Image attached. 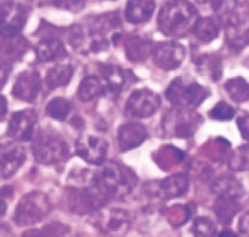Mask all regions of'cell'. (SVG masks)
I'll list each match as a JSON object with an SVG mask.
<instances>
[{
  "mask_svg": "<svg viewBox=\"0 0 249 237\" xmlns=\"http://www.w3.org/2000/svg\"><path fill=\"white\" fill-rule=\"evenodd\" d=\"M209 96V90L200 85L196 81H188L185 78L175 79L166 90L167 100L179 109L194 110Z\"/></svg>",
  "mask_w": 249,
  "mask_h": 237,
  "instance_id": "3957f363",
  "label": "cell"
},
{
  "mask_svg": "<svg viewBox=\"0 0 249 237\" xmlns=\"http://www.w3.org/2000/svg\"><path fill=\"white\" fill-rule=\"evenodd\" d=\"M107 92L106 84L103 79L96 78V76H87L81 81L79 88H78V97L82 102H89L102 94Z\"/></svg>",
  "mask_w": 249,
  "mask_h": 237,
  "instance_id": "44dd1931",
  "label": "cell"
},
{
  "mask_svg": "<svg viewBox=\"0 0 249 237\" xmlns=\"http://www.w3.org/2000/svg\"><path fill=\"white\" fill-rule=\"evenodd\" d=\"M26 161V149L17 145L8 144L0 146V173L3 178L12 176Z\"/></svg>",
  "mask_w": 249,
  "mask_h": 237,
  "instance_id": "9a60e30c",
  "label": "cell"
},
{
  "mask_svg": "<svg viewBox=\"0 0 249 237\" xmlns=\"http://www.w3.org/2000/svg\"><path fill=\"white\" fill-rule=\"evenodd\" d=\"M160 108V97L151 90L142 88L131 92L125 105V112L131 118H148Z\"/></svg>",
  "mask_w": 249,
  "mask_h": 237,
  "instance_id": "9c48e42d",
  "label": "cell"
},
{
  "mask_svg": "<svg viewBox=\"0 0 249 237\" xmlns=\"http://www.w3.org/2000/svg\"><path fill=\"white\" fill-rule=\"evenodd\" d=\"M152 43L143 37L139 36H133L130 39H127L125 43V51H127V57L133 61H142L148 57L149 53H152Z\"/></svg>",
  "mask_w": 249,
  "mask_h": 237,
  "instance_id": "484cf974",
  "label": "cell"
},
{
  "mask_svg": "<svg viewBox=\"0 0 249 237\" xmlns=\"http://www.w3.org/2000/svg\"><path fill=\"white\" fill-rule=\"evenodd\" d=\"M198 3L212 14L229 15L236 9L237 0H198Z\"/></svg>",
  "mask_w": 249,
  "mask_h": 237,
  "instance_id": "f1b7e54d",
  "label": "cell"
},
{
  "mask_svg": "<svg viewBox=\"0 0 249 237\" xmlns=\"http://www.w3.org/2000/svg\"><path fill=\"white\" fill-rule=\"evenodd\" d=\"M229 167L231 170H249V145L237 148L229 158Z\"/></svg>",
  "mask_w": 249,
  "mask_h": 237,
  "instance_id": "4dcf8cb0",
  "label": "cell"
},
{
  "mask_svg": "<svg viewBox=\"0 0 249 237\" xmlns=\"http://www.w3.org/2000/svg\"><path fill=\"white\" fill-rule=\"evenodd\" d=\"M71 112V103L63 97H55L47 105V113L57 121H64Z\"/></svg>",
  "mask_w": 249,
  "mask_h": 237,
  "instance_id": "f546056e",
  "label": "cell"
},
{
  "mask_svg": "<svg viewBox=\"0 0 249 237\" xmlns=\"http://www.w3.org/2000/svg\"><path fill=\"white\" fill-rule=\"evenodd\" d=\"M239 231L242 234L249 236V212L245 213V215L240 218V221H239Z\"/></svg>",
  "mask_w": 249,
  "mask_h": 237,
  "instance_id": "8d00e7d4",
  "label": "cell"
},
{
  "mask_svg": "<svg viewBox=\"0 0 249 237\" xmlns=\"http://www.w3.org/2000/svg\"><path fill=\"white\" fill-rule=\"evenodd\" d=\"M36 112L35 110H21L15 112L11 116L8 134L15 140H30L35 134V126H36Z\"/></svg>",
  "mask_w": 249,
  "mask_h": 237,
  "instance_id": "7c38bea8",
  "label": "cell"
},
{
  "mask_svg": "<svg viewBox=\"0 0 249 237\" xmlns=\"http://www.w3.org/2000/svg\"><path fill=\"white\" fill-rule=\"evenodd\" d=\"M40 90V78L37 72L35 70H26V72H21L15 81V85L12 88L14 97L22 102H35L37 94Z\"/></svg>",
  "mask_w": 249,
  "mask_h": 237,
  "instance_id": "4fadbf2b",
  "label": "cell"
},
{
  "mask_svg": "<svg viewBox=\"0 0 249 237\" xmlns=\"http://www.w3.org/2000/svg\"><path fill=\"white\" fill-rule=\"evenodd\" d=\"M154 11V0H130L125 8V18L131 24H142L152 17Z\"/></svg>",
  "mask_w": 249,
  "mask_h": 237,
  "instance_id": "ffe728a7",
  "label": "cell"
},
{
  "mask_svg": "<svg viewBox=\"0 0 249 237\" xmlns=\"http://www.w3.org/2000/svg\"><path fill=\"white\" fill-rule=\"evenodd\" d=\"M209 116L212 120H216V121H229L234 116V109L225 102H219L211 112H209Z\"/></svg>",
  "mask_w": 249,
  "mask_h": 237,
  "instance_id": "836d02e7",
  "label": "cell"
},
{
  "mask_svg": "<svg viewBox=\"0 0 249 237\" xmlns=\"http://www.w3.org/2000/svg\"><path fill=\"white\" fill-rule=\"evenodd\" d=\"M237 127L240 130L242 137L249 144V115H242L237 120Z\"/></svg>",
  "mask_w": 249,
  "mask_h": 237,
  "instance_id": "d590c367",
  "label": "cell"
},
{
  "mask_svg": "<svg viewBox=\"0 0 249 237\" xmlns=\"http://www.w3.org/2000/svg\"><path fill=\"white\" fill-rule=\"evenodd\" d=\"M5 212H6V203L2 199H0V217L5 215Z\"/></svg>",
  "mask_w": 249,
  "mask_h": 237,
  "instance_id": "ab89813d",
  "label": "cell"
},
{
  "mask_svg": "<svg viewBox=\"0 0 249 237\" xmlns=\"http://www.w3.org/2000/svg\"><path fill=\"white\" fill-rule=\"evenodd\" d=\"M76 154L88 164L102 165L107 154V142L99 136L84 134L76 140Z\"/></svg>",
  "mask_w": 249,
  "mask_h": 237,
  "instance_id": "30bf717a",
  "label": "cell"
},
{
  "mask_svg": "<svg viewBox=\"0 0 249 237\" xmlns=\"http://www.w3.org/2000/svg\"><path fill=\"white\" fill-rule=\"evenodd\" d=\"M188 178L185 175H173L160 183H157V194L161 199H175L180 197L187 193L188 189Z\"/></svg>",
  "mask_w": 249,
  "mask_h": 237,
  "instance_id": "d6986e66",
  "label": "cell"
},
{
  "mask_svg": "<svg viewBox=\"0 0 249 237\" xmlns=\"http://www.w3.org/2000/svg\"><path fill=\"white\" fill-rule=\"evenodd\" d=\"M193 233L196 236H203V237H208V236H213L216 234V228H215V224L209 219V218H197L194 221V225H193Z\"/></svg>",
  "mask_w": 249,
  "mask_h": 237,
  "instance_id": "d6a6232c",
  "label": "cell"
},
{
  "mask_svg": "<svg viewBox=\"0 0 249 237\" xmlns=\"http://www.w3.org/2000/svg\"><path fill=\"white\" fill-rule=\"evenodd\" d=\"M219 236H231V237H234L236 234L234 233H230V231H222V233H219Z\"/></svg>",
  "mask_w": 249,
  "mask_h": 237,
  "instance_id": "60d3db41",
  "label": "cell"
},
{
  "mask_svg": "<svg viewBox=\"0 0 249 237\" xmlns=\"http://www.w3.org/2000/svg\"><path fill=\"white\" fill-rule=\"evenodd\" d=\"M200 72L212 81H218L222 76V64L216 55H203L197 60Z\"/></svg>",
  "mask_w": 249,
  "mask_h": 237,
  "instance_id": "4316f807",
  "label": "cell"
},
{
  "mask_svg": "<svg viewBox=\"0 0 249 237\" xmlns=\"http://www.w3.org/2000/svg\"><path fill=\"white\" fill-rule=\"evenodd\" d=\"M36 55L40 61H54L66 55V48L58 39H43L36 46Z\"/></svg>",
  "mask_w": 249,
  "mask_h": 237,
  "instance_id": "603a6c76",
  "label": "cell"
},
{
  "mask_svg": "<svg viewBox=\"0 0 249 237\" xmlns=\"http://www.w3.org/2000/svg\"><path fill=\"white\" fill-rule=\"evenodd\" d=\"M102 76H103V81L106 84L107 92H112V94L121 92V90L125 84V73L121 67L112 66V64L103 66L102 67Z\"/></svg>",
  "mask_w": 249,
  "mask_h": 237,
  "instance_id": "d4e9b609",
  "label": "cell"
},
{
  "mask_svg": "<svg viewBox=\"0 0 249 237\" xmlns=\"http://www.w3.org/2000/svg\"><path fill=\"white\" fill-rule=\"evenodd\" d=\"M33 155L42 164H57L69 157V146L57 131L40 130L33 142Z\"/></svg>",
  "mask_w": 249,
  "mask_h": 237,
  "instance_id": "277c9868",
  "label": "cell"
},
{
  "mask_svg": "<svg viewBox=\"0 0 249 237\" xmlns=\"http://www.w3.org/2000/svg\"><path fill=\"white\" fill-rule=\"evenodd\" d=\"M198 19L196 6L187 0H173L163 6L158 15V27L161 33L175 39L188 36Z\"/></svg>",
  "mask_w": 249,
  "mask_h": 237,
  "instance_id": "6da1fadb",
  "label": "cell"
},
{
  "mask_svg": "<svg viewBox=\"0 0 249 237\" xmlns=\"http://www.w3.org/2000/svg\"><path fill=\"white\" fill-rule=\"evenodd\" d=\"M103 196L99 189H78L71 193V207L76 213H87L96 210L103 203Z\"/></svg>",
  "mask_w": 249,
  "mask_h": 237,
  "instance_id": "2e32d148",
  "label": "cell"
},
{
  "mask_svg": "<svg viewBox=\"0 0 249 237\" xmlns=\"http://www.w3.org/2000/svg\"><path fill=\"white\" fill-rule=\"evenodd\" d=\"M50 209L48 197L39 191H33L19 200L15 210V222L21 227L35 225L48 215Z\"/></svg>",
  "mask_w": 249,
  "mask_h": 237,
  "instance_id": "5b68a950",
  "label": "cell"
},
{
  "mask_svg": "<svg viewBox=\"0 0 249 237\" xmlns=\"http://www.w3.org/2000/svg\"><path fill=\"white\" fill-rule=\"evenodd\" d=\"M138 178L134 173L117 163H106L94 173V186L106 197L124 199L134 189Z\"/></svg>",
  "mask_w": 249,
  "mask_h": 237,
  "instance_id": "7a4b0ae2",
  "label": "cell"
},
{
  "mask_svg": "<svg viewBox=\"0 0 249 237\" xmlns=\"http://www.w3.org/2000/svg\"><path fill=\"white\" fill-rule=\"evenodd\" d=\"M237 210H239V204L236 203V200L219 199V201L216 203V215L222 224H229L236 215Z\"/></svg>",
  "mask_w": 249,
  "mask_h": 237,
  "instance_id": "1f68e13d",
  "label": "cell"
},
{
  "mask_svg": "<svg viewBox=\"0 0 249 237\" xmlns=\"http://www.w3.org/2000/svg\"><path fill=\"white\" fill-rule=\"evenodd\" d=\"M185 58V50L178 42H161L152 48L154 64L163 70H175L182 64Z\"/></svg>",
  "mask_w": 249,
  "mask_h": 237,
  "instance_id": "8fae6325",
  "label": "cell"
},
{
  "mask_svg": "<svg viewBox=\"0 0 249 237\" xmlns=\"http://www.w3.org/2000/svg\"><path fill=\"white\" fill-rule=\"evenodd\" d=\"M73 76V67L71 64H57L48 70L45 76V84L50 90H55L58 87H64L71 82Z\"/></svg>",
  "mask_w": 249,
  "mask_h": 237,
  "instance_id": "cb8c5ba5",
  "label": "cell"
},
{
  "mask_svg": "<svg viewBox=\"0 0 249 237\" xmlns=\"http://www.w3.org/2000/svg\"><path fill=\"white\" fill-rule=\"evenodd\" d=\"M194 35L196 37L203 42V43H208L212 42L218 37L219 35V22L216 18L213 17H203L198 18L196 26H194Z\"/></svg>",
  "mask_w": 249,
  "mask_h": 237,
  "instance_id": "7402d4cb",
  "label": "cell"
},
{
  "mask_svg": "<svg viewBox=\"0 0 249 237\" xmlns=\"http://www.w3.org/2000/svg\"><path fill=\"white\" fill-rule=\"evenodd\" d=\"M6 110H8V103H6V99L0 94V120H3L5 115H6Z\"/></svg>",
  "mask_w": 249,
  "mask_h": 237,
  "instance_id": "f35d334b",
  "label": "cell"
},
{
  "mask_svg": "<svg viewBox=\"0 0 249 237\" xmlns=\"http://www.w3.org/2000/svg\"><path fill=\"white\" fill-rule=\"evenodd\" d=\"M225 91L236 103H242L249 99V84L243 78H233L227 81Z\"/></svg>",
  "mask_w": 249,
  "mask_h": 237,
  "instance_id": "83f0119b",
  "label": "cell"
},
{
  "mask_svg": "<svg viewBox=\"0 0 249 237\" xmlns=\"http://www.w3.org/2000/svg\"><path fill=\"white\" fill-rule=\"evenodd\" d=\"M6 78H8V67L3 63H0V87H3Z\"/></svg>",
  "mask_w": 249,
  "mask_h": 237,
  "instance_id": "74e56055",
  "label": "cell"
},
{
  "mask_svg": "<svg viewBox=\"0 0 249 237\" xmlns=\"http://www.w3.org/2000/svg\"><path fill=\"white\" fill-rule=\"evenodd\" d=\"M201 123V118L190 109H172L163 118V128L167 136L187 139L191 137Z\"/></svg>",
  "mask_w": 249,
  "mask_h": 237,
  "instance_id": "8992f818",
  "label": "cell"
},
{
  "mask_svg": "<svg viewBox=\"0 0 249 237\" xmlns=\"http://www.w3.org/2000/svg\"><path fill=\"white\" fill-rule=\"evenodd\" d=\"M212 191L219 199H227V200H237L243 196L245 189L239 179L233 176H219L212 182Z\"/></svg>",
  "mask_w": 249,
  "mask_h": 237,
  "instance_id": "ac0fdd59",
  "label": "cell"
},
{
  "mask_svg": "<svg viewBox=\"0 0 249 237\" xmlns=\"http://www.w3.org/2000/svg\"><path fill=\"white\" fill-rule=\"evenodd\" d=\"M148 137L146 128L139 123H128L118 130V144L121 151H130L142 145Z\"/></svg>",
  "mask_w": 249,
  "mask_h": 237,
  "instance_id": "e0dca14e",
  "label": "cell"
},
{
  "mask_svg": "<svg viewBox=\"0 0 249 237\" xmlns=\"http://www.w3.org/2000/svg\"><path fill=\"white\" fill-rule=\"evenodd\" d=\"M27 21L26 9L18 2L9 0L0 5V35L3 37H15L24 29Z\"/></svg>",
  "mask_w": 249,
  "mask_h": 237,
  "instance_id": "ba28073f",
  "label": "cell"
},
{
  "mask_svg": "<svg viewBox=\"0 0 249 237\" xmlns=\"http://www.w3.org/2000/svg\"><path fill=\"white\" fill-rule=\"evenodd\" d=\"M54 5L60 9L78 12L85 6V0H53Z\"/></svg>",
  "mask_w": 249,
  "mask_h": 237,
  "instance_id": "e575fe53",
  "label": "cell"
},
{
  "mask_svg": "<svg viewBox=\"0 0 249 237\" xmlns=\"http://www.w3.org/2000/svg\"><path fill=\"white\" fill-rule=\"evenodd\" d=\"M225 40L234 51H242L249 45V12L245 9L231 11L225 19Z\"/></svg>",
  "mask_w": 249,
  "mask_h": 237,
  "instance_id": "52a82bcc",
  "label": "cell"
},
{
  "mask_svg": "<svg viewBox=\"0 0 249 237\" xmlns=\"http://www.w3.org/2000/svg\"><path fill=\"white\" fill-rule=\"evenodd\" d=\"M97 225L107 234H124L130 227V215L123 209H107L99 215Z\"/></svg>",
  "mask_w": 249,
  "mask_h": 237,
  "instance_id": "5bb4252c",
  "label": "cell"
}]
</instances>
